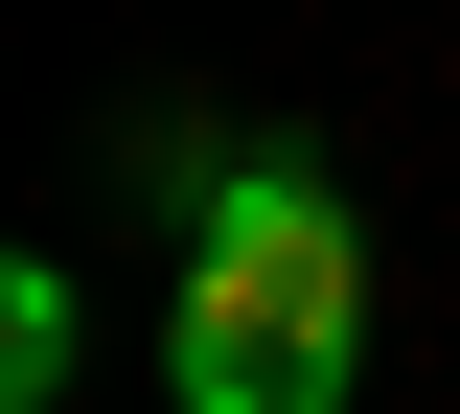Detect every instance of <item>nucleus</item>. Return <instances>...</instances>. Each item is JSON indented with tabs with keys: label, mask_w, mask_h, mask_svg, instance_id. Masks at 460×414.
Instances as JSON below:
<instances>
[{
	"label": "nucleus",
	"mask_w": 460,
	"mask_h": 414,
	"mask_svg": "<svg viewBox=\"0 0 460 414\" xmlns=\"http://www.w3.org/2000/svg\"><path fill=\"white\" fill-rule=\"evenodd\" d=\"M368 392V207L299 138L184 184V277H162V414H345Z\"/></svg>",
	"instance_id": "f257e3e1"
},
{
	"label": "nucleus",
	"mask_w": 460,
	"mask_h": 414,
	"mask_svg": "<svg viewBox=\"0 0 460 414\" xmlns=\"http://www.w3.org/2000/svg\"><path fill=\"white\" fill-rule=\"evenodd\" d=\"M69 346H93V299L23 253V277H0V414H47V392H69Z\"/></svg>",
	"instance_id": "f03ea898"
}]
</instances>
